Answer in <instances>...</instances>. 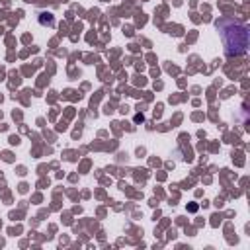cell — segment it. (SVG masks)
<instances>
[{
	"mask_svg": "<svg viewBox=\"0 0 250 250\" xmlns=\"http://www.w3.org/2000/svg\"><path fill=\"white\" fill-rule=\"evenodd\" d=\"M219 29L227 57H240L248 51V27L232 18H221L215 21Z\"/></svg>",
	"mask_w": 250,
	"mask_h": 250,
	"instance_id": "1",
	"label": "cell"
},
{
	"mask_svg": "<svg viewBox=\"0 0 250 250\" xmlns=\"http://www.w3.org/2000/svg\"><path fill=\"white\" fill-rule=\"evenodd\" d=\"M39 21H41L43 25H45V23H47V25H51V27L55 25V18H53V14H51V12H41V14H39Z\"/></svg>",
	"mask_w": 250,
	"mask_h": 250,
	"instance_id": "2",
	"label": "cell"
}]
</instances>
